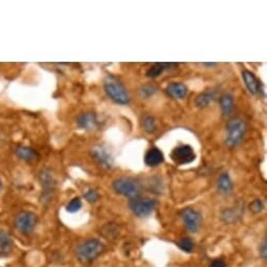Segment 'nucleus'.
Segmentation results:
<instances>
[{"label":"nucleus","instance_id":"1","mask_svg":"<svg viewBox=\"0 0 267 267\" xmlns=\"http://www.w3.org/2000/svg\"><path fill=\"white\" fill-rule=\"evenodd\" d=\"M104 90L108 97L117 104L127 105L131 101V97L129 96L126 87L113 75H107L104 81Z\"/></svg>","mask_w":267,"mask_h":267},{"label":"nucleus","instance_id":"2","mask_svg":"<svg viewBox=\"0 0 267 267\" xmlns=\"http://www.w3.org/2000/svg\"><path fill=\"white\" fill-rule=\"evenodd\" d=\"M104 251V244L97 239H89L81 243L75 249V256L82 264L91 263Z\"/></svg>","mask_w":267,"mask_h":267},{"label":"nucleus","instance_id":"3","mask_svg":"<svg viewBox=\"0 0 267 267\" xmlns=\"http://www.w3.org/2000/svg\"><path fill=\"white\" fill-rule=\"evenodd\" d=\"M246 131V124L240 118H234L230 120L226 126L225 145L230 148L237 147L242 142L244 134Z\"/></svg>","mask_w":267,"mask_h":267},{"label":"nucleus","instance_id":"4","mask_svg":"<svg viewBox=\"0 0 267 267\" xmlns=\"http://www.w3.org/2000/svg\"><path fill=\"white\" fill-rule=\"evenodd\" d=\"M112 187L120 195L128 198H136L141 193L140 182L131 177H120L113 181Z\"/></svg>","mask_w":267,"mask_h":267},{"label":"nucleus","instance_id":"5","mask_svg":"<svg viewBox=\"0 0 267 267\" xmlns=\"http://www.w3.org/2000/svg\"><path fill=\"white\" fill-rule=\"evenodd\" d=\"M157 205L156 200L152 198H133L129 201V208L137 217H148L153 213Z\"/></svg>","mask_w":267,"mask_h":267},{"label":"nucleus","instance_id":"6","mask_svg":"<svg viewBox=\"0 0 267 267\" xmlns=\"http://www.w3.org/2000/svg\"><path fill=\"white\" fill-rule=\"evenodd\" d=\"M38 222V217L36 214L24 211L19 213L14 220V225L16 227V230L19 231L22 234H29L32 233Z\"/></svg>","mask_w":267,"mask_h":267},{"label":"nucleus","instance_id":"7","mask_svg":"<svg viewBox=\"0 0 267 267\" xmlns=\"http://www.w3.org/2000/svg\"><path fill=\"white\" fill-rule=\"evenodd\" d=\"M180 217L182 221H184L187 230L192 233H196L202 224L201 214L192 208H187L182 210L180 212Z\"/></svg>","mask_w":267,"mask_h":267},{"label":"nucleus","instance_id":"8","mask_svg":"<svg viewBox=\"0 0 267 267\" xmlns=\"http://www.w3.org/2000/svg\"><path fill=\"white\" fill-rule=\"evenodd\" d=\"M171 158L175 164L187 165L194 162L196 155L193 148L189 146V145H180V146L173 149Z\"/></svg>","mask_w":267,"mask_h":267},{"label":"nucleus","instance_id":"9","mask_svg":"<svg viewBox=\"0 0 267 267\" xmlns=\"http://www.w3.org/2000/svg\"><path fill=\"white\" fill-rule=\"evenodd\" d=\"M90 153L96 162L104 168H112L113 157L110 150L104 145H95L90 149Z\"/></svg>","mask_w":267,"mask_h":267},{"label":"nucleus","instance_id":"10","mask_svg":"<svg viewBox=\"0 0 267 267\" xmlns=\"http://www.w3.org/2000/svg\"><path fill=\"white\" fill-rule=\"evenodd\" d=\"M77 124L83 130L90 131L98 126V121L94 112H84L78 116Z\"/></svg>","mask_w":267,"mask_h":267},{"label":"nucleus","instance_id":"11","mask_svg":"<svg viewBox=\"0 0 267 267\" xmlns=\"http://www.w3.org/2000/svg\"><path fill=\"white\" fill-rule=\"evenodd\" d=\"M242 78H243L244 84H245L247 90L251 95H258V94L261 93L262 84L253 73L247 71V70H244L242 72Z\"/></svg>","mask_w":267,"mask_h":267},{"label":"nucleus","instance_id":"12","mask_svg":"<svg viewBox=\"0 0 267 267\" xmlns=\"http://www.w3.org/2000/svg\"><path fill=\"white\" fill-rule=\"evenodd\" d=\"M165 93L168 97H170L174 100H181L188 95V87L184 83L174 82L170 83L165 89Z\"/></svg>","mask_w":267,"mask_h":267},{"label":"nucleus","instance_id":"13","mask_svg":"<svg viewBox=\"0 0 267 267\" xmlns=\"http://www.w3.org/2000/svg\"><path fill=\"white\" fill-rule=\"evenodd\" d=\"M217 189L219 193L223 196H228L233 193L234 185L228 173H222L217 180Z\"/></svg>","mask_w":267,"mask_h":267},{"label":"nucleus","instance_id":"14","mask_svg":"<svg viewBox=\"0 0 267 267\" xmlns=\"http://www.w3.org/2000/svg\"><path fill=\"white\" fill-rule=\"evenodd\" d=\"M165 160L164 153L158 148H151L145 155V163L149 167H157Z\"/></svg>","mask_w":267,"mask_h":267},{"label":"nucleus","instance_id":"15","mask_svg":"<svg viewBox=\"0 0 267 267\" xmlns=\"http://www.w3.org/2000/svg\"><path fill=\"white\" fill-rule=\"evenodd\" d=\"M218 91L216 89H210L205 93H202L198 95L195 98V105L199 108H204V107H208L210 104H212L214 101L216 100Z\"/></svg>","mask_w":267,"mask_h":267},{"label":"nucleus","instance_id":"16","mask_svg":"<svg viewBox=\"0 0 267 267\" xmlns=\"http://www.w3.org/2000/svg\"><path fill=\"white\" fill-rule=\"evenodd\" d=\"M39 179L42 187L45 190H51L56 185L55 176H53L51 170L49 169V168H44V169L41 170L39 174Z\"/></svg>","mask_w":267,"mask_h":267},{"label":"nucleus","instance_id":"17","mask_svg":"<svg viewBox=\"0 0 267 267\" xmlns=\"http://www.w3.org/2000/svg\"><path fill=\"white\" fill-rule=\"evenodd\" d=\"M219 104H220V109L222 114L224 116H228L233 110H234V97L230 94H224L219 97Z\"/></svg>","mask_w":267,"mask_h":267},{"label":"nucleus","instance_id":"18","mask_svg":"<svg viewBox=\"0 0 267 267\" xmlns=\"http://www.w3.org/2000/svg\"><path fill=\"white\" fill-rule=\"evenodd\" d=\"M12 245L13 241L11 235L6 231H0V255L6 256L7 254H10Z\"/></svg>","mask_w":267,"mask_h":267},{"label":"nucleus","instance_id":"19","mask_svg":"<svg viewBox=\"0 0 267 267\" xmlns=\"http://www.w3.org/2000/svg\"><path fill=\"white\" fill-rule=\"evenodd\" d=\"M16 154L20 159L25 160V162H30V160H34L35 158L38 157L37 151L33 148L26 147V146L18 147L16 149Z\"/></svg>","mask_w":267,"mask_h":267},{"label":"nucleus","instance_id":"20","mask_svg":"<svg viewBox=\"0 0 267 267\" xmlns=\"http://www.w3.org/2000/svg\"><path fill=\"white\" fill-rule=\"evenodd\" d=\"M176 65L174 63H155L152 65L147 71V77L149 78H156L158 75L162 74L168 68H171L172 66Z\"/></svg>","mask_w":267,"mask_h":267},{"label":"nucleus","instance_id":"21","mask_svg":"<svg viewBox=\"0 0 267 267\" xmlns=\"http://www.w3.org/2000/svg\"><path fill=\"white\" fill-rule=\"evenodd\" d=\"M241 211L238 209H226L221 214V218H222L225 223H233L241 217Z\"/></svg>","mask_w":267,"mask_h":267},{"label":"nucleus","instance_id":"22","mask_svg":"<svg viewBox=\"0 0 267 267\" xmlns=\"http://www.w3.org/2000/svg\"><path fill=\"white\" fill-rule=\"evenodd\" d=\"M142 126L144 130L148 133H153L156 130V121L152 116H144L142 119Z\"/></svg>","mask_w":267,"mask_h":267},{"label":"nucleus","instance_id":"23","mask_svg":"<svg viewBox=\"0 0 267 267\" xmlns=\"http://www.w3.org/2000/svg\"><path fill=\"white\" fill-rule=\"evenodd\" d=\"M139 93L143 98H148L157 93V87L153 84H146L139 89Z\"/></svg>","mask_w":267,"mask_h":267},{"label":"nucleus","instance_id":"24","mask_svg":"<svg viewBox=\"0 0 267 267\" xmlns=\"http://www.w3.org/2000/svg\"><path fill=\"white\" fill-rule=\"evenodd\" d=\"M81 208H82V200L79 197L73 198V199L66 205V210L70 213H77L81 210Z\"/></svg>","mask_w":267,"mask_h":267},{"label":"nucleus","instance_id":"25","mask_svg":"<svg viewBox=\"0 0 267 267\" xmlns=\"http://www.w3.org/2000/svg\"><path fill=\"white\" fill-rule=\"evenodd\" d=\"M178 245L182 250L186 251V253H191V251H192L194 248V242L191 238L185 237L179 241Z\"/></svg>","mask_w":267,"mask_h":267},{"label":"nucleus","instance_id":"26","mask_svg":"<svg viewBox=\"0 0 267 267\" xmlns=\"http://www.w3.org/2000/svg\"><path fill=\"white\" fill-rule=\"evenodd\" d=\"M84 198L85 199L90 202V203H95L98 200V198H100V195H98V193L97 192V191L95 189H91L89 188L88 190H86L85 192H84Z\"/></svg>","mask_w":267,"mask_h":267},{"label":"nucleus","instance_id":"27","mask_svg":"<svg viewBox=\"0 0 267 267\" xmlns=\"http://www.w3.org/2000/svg\"><path fill=\"white\" fill-rule=\"evenodd\" d=\"M263 209H264V204H263V201L260 199H255L254 201H251L249 204V210L255 214L262 212Z\"/></svg>","mask_w":267,"mask_h":267},{"label":"nucleus","instance_id":"28","mask_svg":"<svg viewBox=\"0 0 267 267\" xmlns=\"http://www.w3.org/2000/svg\"><path fill=\"white\" fill-rule=\"evenodd\" d=\"M259 254H260V257L263 259V260H266V258H267V241H266V237H264V239L260 243V247H259Z\"/></svg>","mask_w":267,"mask_h":267},{"label":"nucleus","instance_id":"29","mask_svg":"<svg viewBox=\"0 0 267 267\" xmlns=\"http://www.w3.org/2000/svg\"><path fill=\"white\" fill-rule=\"evenodd\" d=\"M210 267H226V263L222 259H216V260H214L211 263Z\"/></svg>","mask_w":267,"mask_h":267},{"label":"nucleus","instance_id":"30","mask_svg":"<svg viewBox=\"0 0 267 267\" xmlns=\"http://www.w3.org/2000/svg\"><path fill=\"white\" fill-rule=\"evenodd\" d=\"M203 65H205V66H215L216 63H203Z\"/></svg>","mask_w":267,"mask_h":267}]
</instances>
